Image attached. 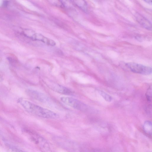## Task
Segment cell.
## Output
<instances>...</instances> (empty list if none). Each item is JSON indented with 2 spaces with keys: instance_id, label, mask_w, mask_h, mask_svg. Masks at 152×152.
<instances>
[{
  "instance_id": "6da1fadb",
  "label": "cell",
  "mask_w": 152,
  "mask_h": 152,
  "mask_svg": "<svg viewBox=\"0 0 152 152\" xmlns=\"http://www.w3.org/2000/svg\"><path fill=\"white\" fill-rule=\"evenodd\" d=\"M18 102L27 112L38 117L48 119H57L59 117V115L55 112L22 98H19Z\"/></svg>"
},
{
  "instance_id": "7a4b0ae2",
  "label": "cell",
  "mask_w": 152,
  "mask_h": 152,
  "mask_svg": "<svg viewBox=\"0 0 152 152\" xmlns=\"http://www.w3.org/2000/svg\"><path fill=\"white\" fill-rule=\"evenodd\" d=\"M27 131L31 140L41 152H52L49 144L44 137L34 131L29 130Z\"/></svg>"
},
{
  "instance_id": "3957f363",
  "label": "cell",
  "mask_w": 152,
  "mask_h": 152,
  "mask_svg": "<svg viewBox=\"0 0 152 152\" xmlns=\"http://www.w3.org/2000/svg\"><path fill=\"white\" fill-rule=\"evenodd\" d=\"M60 100L66 105L75 109L81 111H86L88 109L87 105L81 101L72 97L62 96Z\"/></svg>"
},
{
  "instance_id": "277c9868",
  "label": "cell",
  "mask_w": 152,
  "mask_h": 152,
  "mask_svg": "<svg viewBox=\"0 0 152 152\" xmlns=\"http://www.w3.org/2000/svg\"><path fill=\"white\" fill-rule=\"evenodd\" d=\"M125 65L132 72L142 75H147L152 73L151 67L133 62L125 63Z\"/></svg>"
},
{
  "instance_id": "5b68a950",
  "label": "cell",
  "mask_w": 152,
  "mask_h": 152,
  "mask_svg": "<svg viewBox=\"0 0 152 152\" xmlns=\"http://www.w3.org/2000/svg\"><path fill=\"white\" fill-rule=\"evenodd\" d=\"M27 95L31 98L42 103H50V98L44 94L33 89H28L26 91Z\"/></svg>"
},
{
  "instance_id": "8992f818",
  "label": "cell",
  "mask_w": 152,
  "mask_h": 152,
  "mask_svg": "<svg viewBox=\"0 0 152 152\" xmlns=\"http://www.w3.org/2000/svg\"><path fill=\"white\" fill-rule=\"evenodd\" d=\"M49 86L54 91L60 94L67 95L73 94V92L71 90L58 84L52 83L49 84Z\"/></svg>"
},
{
  "instance_id": "52a82bcc",
  "label": "cell",
  "mask_w": 152,
  "mask_h": 152,
  "mask_svg": "<svg viewBox=\"0 0 152 152\" xmlns=\"http://www.w3.org/2000/svg\"><path fill=\"white\" fill-rule=\"evenodd\" d=\"M31 39L33 40L41 41L47 45L50 46H54L56 44L53 40L46 37L39 33L34 32Z\"/></svg>"
},
{
  "instance_id": "ba28073f",
  "label": "cell",
  "mask_w": 152,
  "mask_h": 152,
  "mask_svg": "<svg viewBox=\"0 0 152 152\" xmlns=\"http://www.w3.org/2000/svg\"><path fill=\"white\" fill-rule=\"evenodd\" d=\"M137 21L143 28L149 30H151V24L150 22L140 14L136 13L135 15Z\"/></svg>"
},
{
  "instance_id": "9c48e42d",
  "label": "cell",
  "mask_w": 152,
  "mask_h": 152,
  "mask_svg": "<svg viewBox=\"0 0 152 152\" xmlns=\"http://www.w3.org/2000/svg\"><path fill=\"white\" fill-rule=\"evenodd\" d=\"M74 3L79 7L84 12H88V6L86 2L84 1H74Z\"/></svg>"
},
{
  "instance_id": "30bf717a",
  "label": "cell",
  "mask_w": 152,
  "mask_h": 152,
  "mask_svg": "<svg viewBox=\"0 0 152 152\" xmlns=\"http://www.w3.org/2000/svg\"><path fill=\"white\" fill-rule=\"evenodd\" d=\"M143 127L146 132L149 134H151L152 124L151 121H146L144 122Z\"/></svg>"
},
{
  "instance_id": "8fae6325",
  "label": "cell",
  "mask_w": 152,
  "mask_h": 152,
  "mask_svg": "<svg viewBox=\"0 0 152 152\" xmlns=\"http://www.w3.org/2000/svg\"><path fill=\"white\" fill-rule=\"evenodd\" d=\"M98 92L100 95L106 101L110 102L112 100V97L105 92L100 90H98Z\"/></svg>"
},
{
  "instance_id": "7c38bea8",
  "label": "cell",
  "mask_w": 152,
  "mask_h": 152,
  "mask_svg": "<svg viewBox=\"0 0 152 152\" xmlns=\"http://www.w3.org/2000/svg\"><path fill=\"white\" fill-rule=\"evenodd\" d=\"M151 88H149L147 91L146 93V96L148 100L150 101L151 99Z\"/></svg>"
},
{
  "instance_id": "4fadbf2b",
  "label": "cell",
  "mask_w": 152,
  "mask_h": 152,
  "mask_svg": "<svg viewBox=\"0 0 152 152\" xmlns=\"http://www.w3.org/2000/svg\"><path fill=\"white\" fill-rule=\"evenodd\" d=\"M10 148L12 152H24L22 150L13 146H10Z\"/></svg>"
},
{
  "instance_id": "5bb4252c",
  "label": "cell",
  "mask_w": 152,
  "mask_h": 152,
  "mask_svg": "<svg viewBox=\"0 0 152 152\" xmlns=\"http://www.w3.org/2000/svg\"><path fill=\"white\" fill-rule=\"evenodd\" d=\"M146 3L149 4H152V0H147L144 1Z\"/></svg>"
},
{
  "instance_id": "9a60e30c",
  "label": "cell",
  "mask_w": 152,
  "mask_h": 152,
  "mask_svg": "<svg viewBox=\"0 0 152 152\" xmlns=\"http://www.w3.org/2000/svg\"><path fill=\"white\" fill-rule=\"evenodd\" d=\"M2 77L0 75V82L2 81Z\"/></svg>"
}]
</instances>
